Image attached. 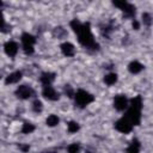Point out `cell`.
Wrapping results in <instances>:
<instances>
[{
	"label": "cell",
	"mask_w": 153,
	"mask_h": 153,
	"mask_svg": "<svg viewBox=\"0 0 153 153\" xmlns=\"http://www.w3.org/2000/svg\"><path fill=\"white\" fill-rule=\"evenodd\" d=\"M71 27L76 33L78 41L80 44H82L84 47L92 49V50L99 49V44L94 41L93 35L91 32L90 23H80L78 19H73L71 22Z\"/></svg>",
	"instance_id": "obj_1"
},
{
	"label": "cell",
	"mask_w": 153,
	"mask_h": 153,
	"mask_svg": "<svg viewBox=\"0 0 153 153\" xmlns=\"http://www.w3.org/2000/svg\"><path fill=\"white\" fill-rule=\"evenodd\" d=\"M141 109H142V99L140 96H136L130 100V105L128 106L124 117H127L133 126H139L141 121Z\"/></svg>",
	"instance_id": "obj_2"
},
{
	"label": "cell",
	"mask_w": 153,
	"mask_h": 153,
	"mask_svg": "<svg viewBox=\"0 0 153 153\" xmlns=\"http://www.w3.org/2000/svg\"><path fill=\"white\" fill-rule=\"evenodd\" d=\"M74 100H75L76 106L85 108L86 105H88L90 103H92L94 100V97L85 90H78L76 93L74 94Z\"/></svg>",
	"instance_id": "obj_3"
},
{
	"label": "cell",
	"mask_w": 153,
	"mask_h": 153,
	"mask_svg": "<svg viewBox=\"0 0 153 153\" xmlns=\"http://www.w3.org/2000/svg\"><path fill=\"white\" fill-rule=\"evenodd\" d=\"M36 42L35 36L25 32L22 35V43H23V49L25 54H32L33 53V44Z\"/></svg>",
	"instance_id": "obj_4"
},
{
	"label": "cell",
	"mask_w": 153,
	"mask_h": 153,
	"mask_svg": "<svg viewBox=\"0 0 153 153\" xmlns=\"http://www.w3.org/2000/svg\"><path fill=\"white\" fill-rule=\"evenodd\" d=\"M112 4L115 6H117L120 10H122L127 17H134L135 16V7L131 4L127 2V1H114Z\"/></svg>",
	"instance_id": "obj_5"
},
{
	"label": "cell",
	"mask_w": 153,
	"mask_h": 153,
	"mask_svg": "<svg viewBox=\"0 0 153 153\" xmlns=\"http://www.w3.org/2000/svg\"><path fill=\"white\" fill-rule=\"evenodd\" d=\"M115 128L118 130V131H121V133H129V131H131V129H133V124H131V122L127 118V117H122V118H120L116 123H115Z\"/></svg>",
	"instance_id": "obj_6"
},
{
	"label": "cell",
	"mask_w": 153,
	"mask_h": 153,
	"mask_svg": "<svg viewBox=\"0 0 153 153\" xmlns=\"http://www.w3.org/2000/svg\"><path fill=\"white\" fill-rule=\"evenodd\" d=\"M16 96L20 99H29L31 96H33V90L27 85H20L16 90Z\"/></svg>",
	"instance_id": "obj_7"
},
{
	"label": "cell",
	"mask_w": 153,
	"mask_h": 153,
	"mask_svg": "<svg viewBox=\"0 0 153 153\" xmlns=\"http://www.w3.org/2000/svg\"><path fill=\"white\" fill-rule=\"evenodd\" d=\"M42 94H43L44 98H47V99H49V100H57V99L60 98L59 92H56V90H55L51 85H45V86H43Z\"/></svg>",
	"instance_id": "obj_8"
},
{
	"label": "cell",
	"mask_w": 153,
	"mask_h": 153,
	"mask_svg": "<svg viewBox=\"0 0 153 153\" xmlns=\"http://www.w3.org/2000/svg\"><path fill=\"white\" fill-rule=\"evenodd\" d=\"M114 106L118 111H123L128 108V99L126 98L124 94H118L114 99Z\"/></svg>",
	"instance_id": "obj_9"
},
{
	"label": "cell",
	"mask_w": 153,
	"mask_h": 153,
	"mask_svg": "<svg viewBox=\"0 0 153 153\" xmlns=\"http://www.w3.org/2000/svg\"><path fill=\"white\" fill-rule=\"evenodd\" d=\"M4 48H5V53L8 56H11V57H14L16 54L18 53V44L16 42H13V41L6 42L5 45H4Z\"/></svg>",
	"instance_id": "obj_10"
},
{
	"label": "cell",
	"mask_w": 153,
	"mask_h": 153,
	"mask_svg": "<svg viewBox=\"0 0 153 153\" xmlns=\"http://www.w3.org/2000/svg\"><path fill=\"white\" fill-rule=\"evenodd\" d=\"M61 51H62V54H63L65 56H73L75 49H74V45H73L72 43L65 42V43L61 44Z\"/></svg>",
	"instance_id": "obj_11"
},
{
	"label": "cell",
	"mask_w": 153,
	"mask_h": 153,
	"mask_svg": "<svg viewBox=\"0 0 153 153\" xmlns=\"http://www.w3.org/2000/svg\"><path fill=\"white\" fill-rule=\"evenodd\" d=\"M54 79H55V73H50V72H44V73H42L41 78H39L41 82H42L44 86H45V85H51V82L54 81Z\"/></svg>",
	"instance_id": "obj_12"
},
{
	"label": "cell",
	"mask_w": 153,
	"mask_h": 153,
	"mask_svg": "<svg viewBox=\"0 0 153 153\" xmlns=\"http://www.w3.org/2000/svg\"><path fill=\"white\" fill-rule=\"evenodd\" d=\"M20 79H22V72L16 71V72H13V73H11V74L7 75V78L5 79V82L7 85L8 84H14V82H18Z\"/></svg>",
	"instance_id": "obj_13"
},
{
	"label": "cell",
	"mask_w": 153,
	"mask_h": 153,
	"mask_svg": "<svg viewBox=\"0 0 153 153\" xmlns=\"http://www.w3.org/2000/svg\"><path fill=\"white\" fill-rule=\"evenodd\" d=\"M128 69H129L130 73L137 74V73H140V72L143 69V66H142L139 61H131V62L129 63V66H128Z\"/></svg>",
	"instance_id": "obj_14"
},
{
	"label": "cell",
	"mask_w": 153,
	"mask_h": 153,
	"mask_svg": "<svg viewBox=\"0 0 153 153\" xmlns=\"http://www.w3.org/2000/svg\"><path fill=\"white\" fill-rule=\"evenodd\" d=\"M140 147H141L140 141H139L137 139H134V140L130 142V145L128 146L127 153H139V152H140Z\"/></svg>",
	"instance_id": "obj_15"
},
{
	"label": "cell",
	"mask_w": 153,
	"mask_h": 153,
	"mask_svg": "<svg viewBox=\"0 0 153 153\" xmlns=\"http://www.w3.org/2000/svg\"><path fill=\"white\" fill-rule=\"evenodd\" d=\"M116 81H117V74H115V73H110V74L105 75V78H104V82L106 85H114Z\"/></svg>",
	"instance_id": "obj_16"
},
{
	"label": "cell",
	"mask_w": 153,
	"mask_h": 153,
	"mask_svg": "<svg viewBox=\"0 0 153 153\" xmlns=\"http://www.w3.org/2000/svg\"><path fill=\"white\" fill-rule=\"evenodd\" d=\"M45 122H47V124H48L49 127H55V126L59 124L60 120H59V117H57L56 115H50V116H48V118H47Z\"/></svg>",
	"instance_id": "obj_17"
},
{
	"label": "cell",
	"mask_w": 153,
	"mask_h": 153,
	"mask_svg": "<svg viewBox=\"0 0 153 153\" xmlns=\"http://www.w3.org/2000/svg\"><path fill=\"white\" fill-rule=\"evenodd\" d=\"M33 130H35V126L31 124V123H27V122H25V123L23 124V127H22V133H23V134H30V133H32Z\"/></svg>",
	"instance_id": "obj_18"
},
{
	"label": "cell",
	"mask_w": 153,
	"mask_h": 153,
	"mask_svg": "<svg viewBox=\"0 0 153 153\" xmlns=\"http://www.w3.org/2000/svg\"><path fill=\"white\" fill-rule=\"evenodd\" d=\"M42 109H43V104H42V102L38 100V99H36V100L32 103V110H33L35 112H41Z\"/></svg>",
	"instance_id": "obj_19"
},
{
	"label": "cell",
	"mask_w": 153,
	"mask_h": 153,
	"mask_svg": "<svg viewBox=\"0 0 153 153\" xmlns=\"http://www.w3.org/2000/svg\"><path fill=\"white\" fill-rule=\"evenodd\" d=\"M78 130H79V124L74 121H71L68 123V131L69 133H76Z\"/></svg>",
	"instance_id": "obj_20"
},
{
	"label": "cell",
	"mask_w": 153,
	"mask_h": 153,
	"mask_svg": "<svg viewBox=\"0 0 153 153\" xmlns=\"http://www.w3.org/2000/svg\"><path fill=\"white\" fill-rule=\"evenodd\" d=\"M79 151H80L79 143H72L68 146V153H79Z\"/></svg>",
	"instance_id": "obj_21"
},
{
	"label": "cell",
	"mask_w": 153,
	"mask_h": 153,
	"mask_svg": "<svg viewBox=\"0 0 153 153\" xmlns=\"http://www.w3.org/2000/svg\"><path fill=\"white\" fill-rule=\"evenodd\" d=\"M142 20H143V24H146V25H149L152 23V18H151V16L148 13H143L142 14Z\"/></svg>",
	"instance_id": "obj_22"
},
{
	"label": "cell",
	"mask_w": 153,
	"mask_h": 153,
	"mask_svg": "<svg viewBox=\"0 0 153 153\" xmlns=\"http://www.w3.org/2000/svg\"><path fill=\"white\" fill-rule=\"evenodd\" d=\"M65 93L68 96V97H73V90L69 85H66L65 86Z\"/></svg>",
	"instance_id": "obj_23"
},
{
	"label": "cell",
	"mask_w": 153,
	"mask_h": 153,
	"mask_svg": "<svg viewBox=\"0 0 153 153\" xmlns=\"http://www.w3.org/2000/svg\"><path fill=\"white\" fill-rule=\"evenodd\" d=\"M133 27H134L135 30H139V27H140V25H139V23H137L136 20H134V22H133Z\"/></svg>",
	"instance_id": "obj_24"
},
{
	"label": "cell",
	"mask_w": 153,
	"mask_h": 153,
	"mask_svg": "<svg viewBox=\"0 0 153 153\" xmlns=\"http://www.w3.org/2000/svg\"><path fill=\"white\" fill-rule=\"evenodd\" d=\"M20 148H22V149H23L24 152H26V151H29V146H22Z\"/></svg>",
	"instance_id": "obj_25"
}]
</instances>
